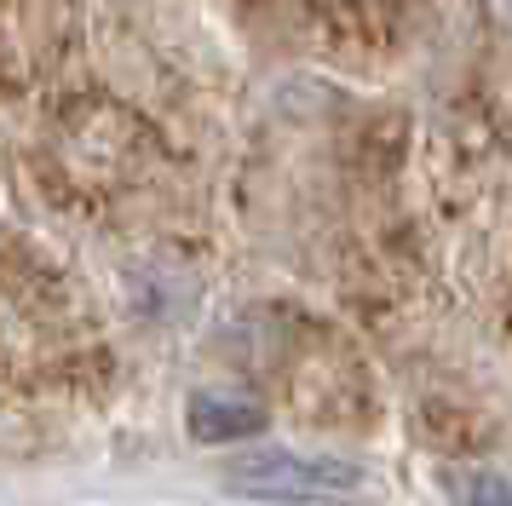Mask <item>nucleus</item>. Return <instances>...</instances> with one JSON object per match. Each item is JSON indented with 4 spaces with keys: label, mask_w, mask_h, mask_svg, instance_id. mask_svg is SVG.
Here are the masks:
<instances>
[{
    "label": "nucleus",
    "mask_w": 512,
    "mask_h": 506,
    "mask_svg": "<svg viewBox=\"0 0 512 506\" xmlns=\"http://www.w3.org/2000/svg\"><path fill=\"white\" fill-rule=\"evenodd\" d=\"M231 483L248 489V495H282V501H323V495H346L357 489V466L346 460H305L288 455V449H271V455H248L231 466Z\"/></svg>",
    "instance_id": "f257e3e1"
},
{
    "label": "nucleus",
    "mask_w": 512,
    "mask_h": 506,
    "mask_svg": "<svg viewBox=\"0 0 512 506\" xmlns=\"http://www.w3.org/2000/svg\"><path fill=\"white\" fill-rule=\"evenodd\" d=\"M265 426V409L254 397H236V391H196L190 397V432L202 443H225V437H248Z\"/></svg>",
    "instance_id": "f03ea898"
},
{
    "label": "nucleus",
    "mask_w": 512,
    "mask_h": 506,
    "mask_svg": "<svg viewBox=\"0 0 512 506\" xmlns=\"http://www.w3.org/2000/svg\"><path fill=\"white\" fill-rule=\"evenodd\" d=\"M455 495L466 506H512V478H489V472H472V478L455 483Z\"/></svg>",
    "instance_id": "7ed1b4c3"
}]
</instances>
